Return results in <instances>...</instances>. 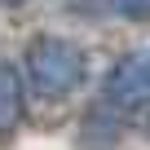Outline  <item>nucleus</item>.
<instances>
[{
  "instance_id": "nucleus-1",
  "label": "nucleus",
  "mask_w": 150,
  "mask_h": 150,
  "mask_svg": "<svg viewBox=\"0 0 150 150\" xmlns=\"http://www.w3.org/2000/svg\"><path fill=\"white\" fill-rule=\"evenodd\" d=\"M22 62H27V84L40 97H49V102L71 97L75 88L88 80L84 49L75 44V40H66V35H35L27 44V57Z\"/></svg>"
},
{
  "instance_id": "nucleus-2",
  "label": "nucleus",
  "mask_w": 150,
  "mask_h": 150,
  "mask_svg": "<svg viewBox=\"0 0 150 150\" xmlns=\"http://www.w3.org/2000/svg\"><path fill=\"white\" fill-rule=\"evenodd\" d=\"M102 97H106V106H119V110L150 106V44L124 53V57L106 71Z\"/></svg>"
},
{
  "instance_id": "nucleus-3",
  "label": "nucleus",
  "mask_w": 150,
  "mask_h": 150,
  "mask_svg": "<svg viewBox=\"0 0 150 150\" xmlns=\"http://www.w3.org/2000/svg\"><path fill=\"white\" fill-rule=\"evenodd\" d=\"M27 115V80L13 62H0V141L13 137Z\"/></svg>"
},
{
  "instance_id": "nucleus-4",
  "label": "nucleus",
  "mask_w": 150,
  "mask_h": 150,
  "mask_svg": "<svg viewBox=\"0 0 150 150\" xmlns=\"http://www.w3.org/2000/svg\"><path fill=\"white\" fill-rule=\"evenodd\" d=\"M106 9L124 22H150V0H106Z\"/></svg>"
},
{
  "instance_id": "nucleus-5",
  "label": "nucleus",
  "mask_w": 150,
  "mask_h": 150,
  "mask_svg": "<svg viewBox=\"0 0 150 150\" xmlns=\"http://www.w3.org/2000/svg\"><path fill=\"white\" fill-rule=\"evenodd\" d=\"M22 5H31V0H0V9H22Z\"/></svg>"
},
{
  "instance_id": "nucleus-6",
  "label": "nucleus",
  "mask_w": 150,
  "mask_h": 150,
  "mask_svg": "<svg viewBox=\"0 0 150 150\" xmlns=\"http://www.w3.org/2000/svg\"><path fill=\"white\" fill-rule=\"evenodd\" d=\"M146 128H150V119H146Z\"/></svg>"
}]
</instances>
